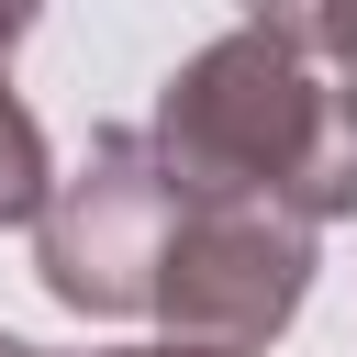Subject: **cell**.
I'll use <instances>...</instances> for the list:
<instances>
[{
  "label": "cell",
  "mask_w": 357,
  "mask_h": 357,
  "mask_svg": "<svg viewBox=\"0 0 357 357\" xmlns=\"http://www.w3.org/2000/svg\"><path fill=\"white\" fill-rule=\"evenodd\" d=\"M145 145L178 201H257L301 234L357 212V89L312 78V22H234L201 45L167 78Z\"/></svg>",
  "instance_id": "1"
},
{
  "label": "cell",
  "mask_w": 357,
  "mask_h": 357,
  "mask_svg": "<svg viewBox=\"0 0 357 357\" xmlns=\"http://www.w3.org/2000/svg\"><path fill=\"white\" fill-rule=\"evenodd\" d=\"M178 234V178L145 134H89V167L45 190L33 257L67 312H156V268Z\"/></svg>",
  "instance_id": "2"
},
{
  "label": "cell",
  "mask_w": 357,
  "mask_h": 357,
  "mask_svg": "<svg viewBox=\"0 0 357 357\" xmlns=\"http://www.w3.org/2000/svg\"><path fill=\"white\" fill-rule=\"evenodd\" d=\"M301 290H312V234L290 212L178 201V234H167V268H156V312L178 335H201L212 357H245L301 312Z\"/></svg>",
  "instance_id": "3"
},
{
  "label": "cell",
  "mask_w": 357,
  "mask_h": 357,
  "mask_svg": "<svg viewBox=\"0 0 357 357\" xmlns=\"http://www.w3.org/2000/svg\"><path fill=\"white\" fill-rule=\"evenodd\" d=\"M11 45H22V22L0 11V67H11ZM45 134H33V112L11 100V78H0V223H33L45 212Z\"/></svg>",
  "instance_id": "4"
},
{
  "label": "cell",
  "mask_w": 357,
  "mask_h": 357,
  "mask_svg": "<svg viewBox=\"0 0 357 357\" xmlns=\"http://www.w3.org/2000/svg\"><path fill=\"white\" fill-rule=\"evenodd\" d=\"M312 45H324V56L346 67V89H357V11H324V22H312Z\"/></svg>",
  "instance_id": "5"
},
{
  "label": "cell",
  "mask_w": 357,
  "mask_h": 357,
  "mask_svg": "<svg viewBox=\"0 0 357 357\" xmlns=\"http://www.w3.org/2000/svg\"><path fill=\"white\" fill-rule=\"evenodd\" d=\"M134 357H212V346H134Z\"/></svg>",
  "instance_id": "6"
},
{
  "label": "cell",
  "mask_w": 357,
  "mask_h": 357,
  "mask_svg": "<svg viewBox=\"0 0 357 357\" xmlns=\"http://www.w3.org/2000/svg\"><path fill=\"white\" fill-rule=\"evenodd\" d=\"M0 357H33V346H11V335H0Z\"/></svg>",
  "instance_id": "7"
}]
</instances>
